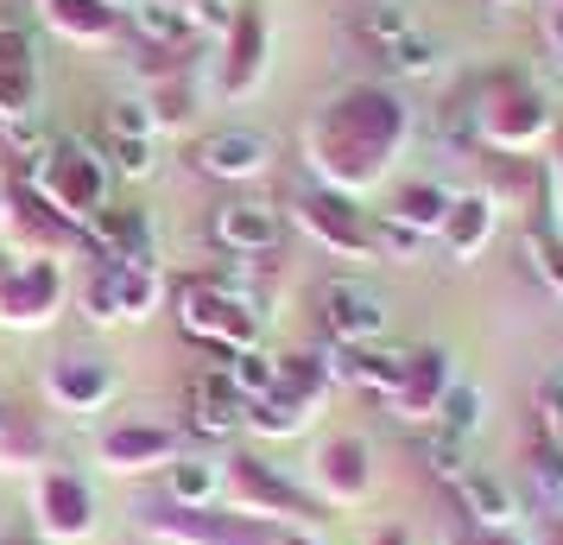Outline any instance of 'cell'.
<instances>
[{
  "instance_id": "1",
  "label": "cell",
  "mask_w": 563,
  "mask_h": 545,
  "mask_svg": "<svg viewBox=\"0 0 563 545\" xmlns=\"http://www.w3.org/2000/svg\"><path fill=\"white\" fill-rule=\"evenodd\" d=\"M323 305H330V330L335 337H380L386 330V298L374 286L335 280V286L323 292Z\"/></svg>"
},
{
  "instance_id": "2",
  "label": "cell",
  "mask_w": 563,
  "mask_h": 545,
  "mask_svg": "<svg viewBox=\"0 0 563 545\" xmlns=\"http://www.w3.org/2000/svg\"><path fill=\"white\" fill-rule=\"evenodd\" d=\"M260 165H266V140L260 133H216V140H203V172H216V178H247Z\"/></svg>"
},
{
  "instance_id": "3",
  "label": "cell",
  "mask_w": 563,
  "mask_h": 545,
  "mask_svg": "<svg viewBox=\"0 0 563 545\" xmlns=\"http://www.w3.org/2000/svg\"><path fill=\"white\" fill-rule=\"evenodd\" d=\"M216 235H222L229 248H273V241H279V216H273V209H254V204H229L222 222H216Z\"/></svg>"
},
{
  "instance_id": "4",
  "label": "cell",
  "mask_w": 563,
  "mask_h": 545,
  "mask_svg": "<svg viewBox=\"0 0 563 545\" xmlns=\"http://www.w3.org/2000/svg\"><path fill=\"white\" fill-rule=\"evenodd\" d=\"M234 425H241V406H234V393L197 388V432H234Z\"/></svg>"
},
{
  "instance_id": "5",
  "label": "cell",
  "mask_w": 563,
  "mask_h": 545,
  "mask_svg": "<svg viewBox=\"0 0 563 545\" xmlns=\"http://www.w3.org/2000/svg\"><path fill=\"white\" fill-rule=\"evenodd\" d=\"M462 501H468L482 520H507V514H512V508H507V489H500V482H487V476H462Z\"/></svg>"
},
{
  "instance_id": "6",
  "label": "cell",
  "mask_w": 563,
  "mask_h": 545,
  "mask_svg": "<svg viewBox=\"0 0 563 545\" xmlns=\"http://www.w3.org/2000/svg\"><path fill=\"white\" fill-rule=\"evenodd\" d=\"M367 32L386 39V45H399V39L411 32V13L399 7V0H393V7H367Z\"/></svg>"
},
{
  "instance_id": "7",
  "label": "cell",
  "mask_w": 563,
  "mask_h": 545,
  "mask_svg": "<svg viewBox=\"0 0 563 545\" xmlns=\"http://www.w3.org/2000/svg\"><path fill=\"white\" fill-rule=\"evenodd\" d=\"M443 418H450V432H475V425H482V400H475V393L468 388H456V393H443Z\"/></svg>"
},
{
  "instance_id": "8",
  "label": "cell",
  "mask_w": 563,
  "mask_h": 545,
  "mask_svg": "<svg viewBox=\"0 0 563 545\" xmlns=\"http://www.w3.org/2000/svg\"><path fill=\"white\" fill-rule=\"evenodd\" d=\"M172 489H178L184 501H203V494L216 489V476H209V464H178V476H172Z\"/></svg>"
},
{
  "instance_id": "9",
  "label": "cell",
  "mask_w": 563,
  "mask_h": 545,
  "mask_svg": "<svg viewBox=\"0 0 563 545\" xmlns=\"http://www.w3.org/2000/svg\"><path fill=\"white\" fill-rule=\"evenodd\" d=\"M393 64H399V70H411V77H424V70H431V45H424V39H399V45H393Z\"/></svg>"
},
{
  "instance_id": "10",
  "label": "cell",
  "mask_w": 563,
  "mask_h": 545,
  "mask_svg": "<svg viewBox=\"0 0 563 545\" xmlns=\"http://www.w3.org/2000/svg\"><path fill=\"white\" fill-rule=\"evenodd\" d=\"M140 26L153 32V39H184V20L165 13V7H140Z\"/></svg>"
},
{
  "instance_id": "11",
  "label": "cell",
  "mask_w": 563,
  "mask_h": 545,
  "mask_svg": "<svg viewBox=\"0 0 563 545\" xmlns=\"http://www.w3.org/2000/svg\"><path fill=\"white\" fill-rule=\"evenodd\" d=\"M114 128H121V140H140V133H146V115H140V102H121V108H114Z\"/></svg>"
},
{
  "instance_id": "12",
  "label": "cell",
  "mask_w": 563,
  "mask_h": 545,
  "mask_svg": "<svg viewBox=\"0 0 563 545\" xmlns=\"http://www.w3.org/2000/svg\"><path fill=\"white\" fill-rule=\"evenodd\" d=\"M431 464L443 469V476H462V464H456V438H437V444H431Z\"/></svg>"
},
{
  "instance_id": "13",
  "label": "cell",
  "mask_w": 563,
  "mask_h": 545,
  "mask_svg": "<svg viewBox=\"0 0 563 545\" xmlns=\"http://www.w3.org/2000/svg\"><path fill=\"white\" fill-rule=\"evenodd\" d=\"M121 172H133V178L146 172V140H121Z\"/></svg>"
},
{
  "instance_id": "14",
  "label": "cell",
  "mask_w": 563,
  "mask_h": 545,
  "mask_svg": "<svg viewBox=\"0 0 563 545\" xmlns=\"http://www.w3.org/2000/svg\"><path fill=\"white\" fill-rule=\"evenodd\" d=\"M121 7H133V0H121Z\"/></svg>"
}]
</instances>
